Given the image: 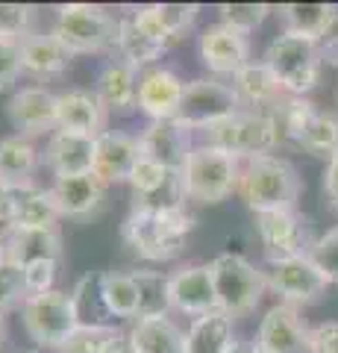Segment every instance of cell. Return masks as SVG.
Wrapping results in <instances>:
<instances>
[{
  "mask_svg": "<svg viewBox=\"0 0 338 353\" xmlns=\"http://www.w3.org/2000/svg\"><path fill=\"white\" fill-rule=\"evenodd\" d=\"M138 71L124 59H109L94 80L92 92L106 112H129L138 103Z\"/></svg>",
  "mask_w": 338,
  "mask_h": 353,
  "instance_id": "cb8c5ba5",
  "label": "cell"
},
{
  "mask_svg": "<svg viewBox=\"0 0 338 353\" xmlns=\"http://www.w3.org/2000/svg\"><path fill=\"white\" fill-rule=\"evenodd\" d=\"M21 324L27 336L45 350H62V345L74 336L77 330V312L68 292H45V294H30L21 306Z\"/></svg>",
  "mask_w": 338,
  "mask_h": 353,
  "instance_id": "ba28073f",
  "label": "cell"
},
{
  "mask_svg": "<svg viewBox=\"0 0 338 353\" xmlns=\"http://www.w3.org/2000/svg\"><path fill=\"white\" fill-rule=\"evenodd\" d=\"M312 353H338V321L312 327Z\"/></svg>",
  "mask_w": 338,
  "mask_h": 353,
  "instance_id": "f6af8a7d",
  "label": "cell"
},
{
  "mask_svg": "<svg viewBox=\"0 0 338 353\" xmlns=\"http://www.w3.org/2000/svg\"><path fill=\"white\" fill-rule=\"evenodd\" d=\"M103 353H136V347H133V341H129V336H127V333H121V330H115L112 339L106 341Z\"/></svg>",
  "mask_w": 338,
  "mask_h": 353,
  "instance_id": "681fc988",
  "label": "cell"
},
{
  "mask_svg": "<svg viewBox=\"0 0 338 353\" xmlns=\"http://www.w3.org/2000/svg\"><path fill=\"white\" fill-rule=\"evenodd\" d=\"M56 36L74 57L77 53H101L118 44V21L103 6L92 3H65L56 9Z\"/></svg>",
  "mask_w": 338,
  "mask_h": 353,
  "instance_id": "52a82bcc",
  "label": "cell"
},
{
  "mask_svg": "<svg viewBox=\"0 0 338 353\" xmlns=\"http://www.w3.org/2000/svg\"><path fill=\"white\" fill-rule=\"evenodd\" d=\"M171 309L191 318L215 312L218 301L209 265H185L171 274Z\"/></svg>",
  "mask_w": 338,
  "mask_h": 353,
  "instance_id": "e0dca14e",
  "label": "cell"
},
{
  "mask_svg": "<svg viewBox=\"0 0 338 353\" xmlns=\"http://www.w3.org/2000/svg\"><path fill=\"white\" fill-rule=\"evenodd\" d=\"M242 159L218 150L212 145H198L182 168L185 197L194 203H221L238 189Z\"/></svg>",
  "mask_w": 338,
  "mask_h": 353,
  "instance_id": "5b68a950",
  "label": "cell"
},
{
  "mask_svg": "<svg viewBox=\"0 0 338 353\" xmlns=\"http://www.w3.org/2000/svg\"><path fill=\"white\" fill-rule=\"evenodd\" d=\"M218 12H221V24L233 27V30L247 36V32L262 27V21L274 12V9H271L268 3H221Z\"/></svg>",
  "mask_w": 338,
  "mask_h": 353,
  "instance_id": "8d00e7d4",
  "label": "cell"
},
{
  "mask_svg": "<svg viewBox=\"0 0 338 353\" xmlns=\"http://www.w3.org/2000/svg\"><path fill=\"white\" fill-rule=\"evenodd\" d=\"M103 189L106 183L94 171L77 174V176H56L50 185L53 203H56L62 218H92L103 206Z\"/></svg>",
  "mask_w": 338,
  "mask_h": 353,
  "instance_id": "ac0fdd59",
  "label": "cell"
},
{
  "mask_svg": "<svg viewBox=\"0 0 338 353\" xmlns=\"http://www.w3.org/2000/svg\"><path fill=\"white\" fill-rule=\"evenodd\" d=\"M24 353H41V350H24Z\"/></svg>",
  "mask_w": 338,
  "mask_h": 353,
  "instance_id": "11a10c76",
  "label": "cell"
},
{
  "mask_svg": "<svg viewBox=\"0 0 338 353\" xmlns=\"http://www.w3.org/2000/svg\"><path fill=\"white\" fill-rule=\"evenodd\" d=\"M59 274V259H36L24 265V285H27V297L30 294H45L53 292Z\"/></svg>",
  "mask_w": 338,
  "mask_h": 353,
  "instance_id": "7bdbcfd3",
  "label": "cell"
},
{
  "mask_svg": "<svg viewBox=\"0 0 338 353\" xmlns=\"http://www.w3.org/2000/svg\"><path fill=\"white\" fill-rule=\"evenodd\" d=\"M39 150L32 148V141L24 136H6L0 139V183L3 185H30L32 174L39 168Z\"/></svg>",
  "mask_w": 338,
  "mask_h": 353,
  "instance_id": "f546056e",
  "label": "cell"
},
{
  "mask_svg": "<svg viewBox=\"0 0 338 353\" xmlns=\"http://www.w3.org/2000/svg\"><path fill=\"white\" fill-rule=\"evenodd\" d=\"M138 150L141 157L162 165V168L180 171L185 168V162L191 157V130L180 124L177 118L171 121H150L145 132L138 136Z\"/></svg>",
  "mask_w": 338,
  "mask_h": 353,
  "instance_id": "9a60e30c",
  "label": "cell"
},
{
  "mask_svg": "<svg viewBox=\"0 0 338 353\" xmlns=\"http://www.w3.org/2000/svg\"><path fill=\"white\" fill-rule=\"evenodd\" d=\"M282 21V32L303 36L309 41L330 39L332 27L338 24V6L335 3H282L277 9Z\"/></svg>",
  "mask_w": 338,
  "mask_h": 353,
  "instance_id": "484cf974",
  "label": "cell"
},
{
  "mask_svg": "<svg viewBox=\"0 0 338 353\" xmlns=\"http://www.w3.org/2000/svg\"><path fill=\"white\" fill-rule=\"evenodd\" d=\"M103 301L112 318H138V285L129 271H103Z\"/></svg>",
  "mask_w": 338,
  "mask_h": 353,
  "instance_id": "d590c367",
  "label": "cell"
},
{
  "mask_svg": "<svg viewBox=\"0 0 338 353\" xmlns=\"http://www.w3.org/2000/svg\"><path fill=\"white\" fill-rule=\"evenodd\" d=\"M27 285H24V265L12 259L0 262V315L15 306H24Z\"/></svg>",
  "mask_w": 338,
  "mask_h": 353,
  "instance_id": "74e56055",
  "label": "cell"
},
{
  "mask_svg": "<svg viewBox=\"0 0 338 353\" xmlns=\"http://www.w3.org/2000/svg\"><path fill=\"white\" fill-rule=\"evenodd\" d=\"M303 153L318 159H332V153L338 150V115L326 112V109H315V115L309 118V124L303 127V132L294 141Z\"/></svg>",
  "mask_w": 338,
  "mask_h": 353,
  "instance_id": "d6a6232c",
  "label": "cell"
},
{
  "mask_svg": "<svg viewBox=\"0 0 338 353\" xmlns=\"http://www.w3.org/2000/svg\"><path fill=\"white\" fill-rule=\"evenodd\" d=\"M141 150L138 139L127 136V132L106 130L94 139V174L103 183H129V174L138 165Z\"/></svg>",
  "mask_w": 338,
  "mask_h": 353,
  "instance_id": "ffe728a7",
  "label": "cell"
},
{
  "mask_svg": "<svg viewBox=\"0 0 338 353\" xmlns=\"http://www.w3.org/2000/svg\"><path fill=\"white\" fill-rule=\"evenodd\" d=\"M318 57H321V65L338 68V36H330L318 44Z\"/></svg>",
  "mask_w": 338,
  "mask_h": 353,
  "instance_id": "c3c4849f",
  "label": "cell"
},
{
  "mask_svg": "<svg viewBox=\"0 0 338 353\" xmlns=\"http://www.w3.org/2000/svg\"><path fill=\"white\" fill-rule=\"evenodd\" d=\"M24 74V62H21V41L0 39V92H6L18 77Z\"/></svg>",
  "mask_w": 338,
  "mask_h": 353,
  "instance_id": "ee69618b",
  "label": "cell"
},
{
  "mask_svg": "<svg viewBox=\"0 0 338 353\" xmlns=\"http://www.w3.org/2000/svg\"><path fill=\"white\" fill-rule=\"evenodd\" d=\"M6 115L12 121V127L18 130V136H45V132L59 130V94H53L45 85H27L9 97Z\"/></svg>",
  "mask_w": 338,
  "mask_h": 353,
  "instance_id": "4fadbf2b",
  "label": "cell"
},
{
  "mask_svg": "<svg viewBox=\"0 0 338 353\" xmlns=\"http://www.w3.org/2000/svg\"><path fill=\"white\" fill-rule=\"evenodd\" d=\"M56 121H59V130L74 132V136L97 139L101 132H106V109L89 88H68V92H62Z\"/></svg>",
  "mask_w": 338,
  "mask_h": 353,
  "instance_id": "44dd1931",
  "label": "cell"
},
{
  "mask_svg": "<svg viewBox=\"0 0 338 353\" xmlns=\"http://www.w3.org/2000/svg\"><path fill=\"white\" fill-rule=\"evenodd\" d=\"M15 192V224L12 230H56L59 227V209L53 203L50 189L39 185H18Z\"/></svg>",
  "mask_w": 338,
  "mask_h": 353,
  "instance_id": "4316f807",
  "label": "cell"
},
{
  "mask_svg": "<svg viewBox=\"0 0 338 353\" xmlns=\"http://www.w3.org/2000/svg\"><path fill=\"white\" fill-rule=\"evenodd\" d=\"M238 109H242V103H238L230 83L218 80V77H200V80L185 83L177 121L189 130H206L218 121L235 115Z\"/></svg>",
  "mask_w": 338,
  "mask_h": 353,
  "instance_id": "30bf717a",
  "label": "cell"
},
{
  "mask_svg": "<svg viewBox=\"0 0 338 353\" xmlns=\"http://www.w3.org/2000/svg\"><path fill=\"white\" fill-rule=\"evenodd\" d=\"M233 341V318L215 309L191 321L185 333V353H226Z\"/></svg>",
  "mask_w": 338,
  "mask_h": 353,
  "instance_id": "1f68e13d",
  "label": "cell"
},
{
  "mask_svg": "<svg viewBox=\"0 0 338 353\" xmlns=\"http://www.w3.org/2000/svg\"><path fill=\"white\" fill-rule=\"evenodd\" d=\"M250 353H271V350H265L262 345H253V347H250Z\"/></svg>",
  "mask_w": 338,
  "mask_h": 353,
  "instance_id": "db71d44e",
  "label": "cell"
},
{
  "mask_svg": "<svg viewBox=\"0 0 338 353\" xmlns=\"http://www.w3.org/2000/svg\"><path fill=\"white\" fill-rule=\"evenodd\" d=\"M129 189H133V209H182L185 201L182 174L162 168L145 157L129 174Z\"/></svg>",
  "mask_w": 338,
  "mask_h": 353,
  "instance_id": "7c38bea8",
  "label": "cell"
},
{
  "mask_svg": "<svg viewBox=\"0 0 338 353\" xmlns=\"http://www.w3.org/2000/svg\"><path fill=\"white\" fill-rule=\"evenodd\" d=\"M200 59L215 77H233L250 62V41L244 32L226 24H212L200 32Z\"/></svg>",
  "mask_w": 338,
  "mask_h": 353,
  "instance_id": "2e32d148",
  "label": "cell"
},
{
  "mask_svg": "<svg viewBox=\"0 0 338 353\" xmlns=\"http://www.w3.org/2000/svg\"><path fill=\"white\" fill-rule=\"evenodd\" d=\"M112 333H115V327H77L59 353H103Z\"/></svg>",
  "mask_w": 338,
  "mask_h": 353,
  "instance_id": "b9f144b4",
  "label": "cell"
},
{
  "mask_svg": "<svg viewBox=\"0 0 338 353\" xmlns=\"http://www.w3.org/2000/svg\"><path fill=\"white\" fill-rule=\"evenodd\" d=\"M312 262L321 268L330 285H338V224L332 230H326L324 236L315 239V245L309 250Z\"/></svg>",
  "mask_w": 338,
  "mask_h": 353,
  "instance_id": "ab89813d",
  "label": "cell"
},
{
  "mask_svg": "<svg viewBox=\"0 0 338 353\" xmlns=\"http://www.w3.org/2000/svg\"><path fill=\"white\" fill-rule=\"evenodd\" d=\"M12 224H15V192L12 185H3L0 183V233H12Z\"/></svg>",
  "mask_w": 338,
  "mask_h": 353,
  "instance_id": "bcb514c9",
  "label": "cell"
},
{
  "mask_svg": "<svg viewBox=\"0 0 338 353\" xmlns=\"http://www.w3.org/2000/svg\"><path fill=\"white\" fill-rule=\"evenodd\" d=\"M212 268V283H215V301L218 312L226 318H244L259 306L262 294H265V271L256 268L253 262L242 253H221L209 262Z\"/></svg>",
  "mask_w": 338,
  "mask_h": 353,
  "instance_id": "277c9868",
  "label": "cell"
},
{
  "mask_svg": "<svg viewBox=\"0 0 338 353\" xmlns=\"http://www.w3.org/2000/svg\"><path fill=\"white\" fill-rule=\"evenodd\" d=\"M32 6L27 3H0V39L24 41L30 36Z\"/></svg>",
  "mask_w": 338,
  "mask_h": 353,
  "instance_id": "60d3db41",
  "label": "cell"
},
{
  "mask_svg": "<svg viewBox=\"0 0 338 353\" xmlns=\"http://www.w3.org/2000/svg\"><path fill=\"white\" fill-rule=\"evenodd\" d=\"M230 85H233L242 109H250V112H271V109L286 97V88L279 85L274 71H271L265 62H247L244 68L233 77Z\"/></svg>",
  "mask_w": 338,
  "mask_h": 353,
  "instance_id": "603a6c76",
  "label": "cell"
},
{
  "mask_svg": "<svg viewBox=\"0 0 338 353\" xmlns=\"http://www.w3.org/2000/svg\"><path fill=\"white\" fill-rule=\"evenodd\" d=\"M71 301L80 327H112L115 318L103 301V271L83 274L71 292Z\"/></svg>",
  "mask_w": 338,
  "mask_h": 353,
  "instance_id": "4dcf8cb0",
  "label": "cell"
},
{
  "mask_svg": "<svg viewBox=\"0 0 338 353\" xmlns=\"http://www.w3.org/2000/svg\"><path fill=\"white\" fill-rule=\"evenodd\" d=\"M138 285V318H162L171 312V277L162 271H129Z\"/></svg>",
  "mask_w": 338,
  "mask_h": 353,
  "instance_id": "836d02e7",
  "label": "cell"
},
{
  "mask_svg": "<svg viewBox=\"0 0 338 353\" xmlns=\"http://www.w3.org/2000/svg\"><path fill=\"white\" fill-rule=\"evenodd\" d=\"M303 192L297 168L277 153L253 157L242 162V176H238L235 194L253 215L262 212H282V209H297Z\"/></svg>",
  "mask_w": 338,
  "mask_h": 353,
  "instance_id": "7a4b0ae2",
  "label": "cell"
},
{
  "mask_svg": "<svg viewBox=\"0 0 338 353\" xmlns=\"http://www.w3.org/2000/svg\"><path fill=\"white\" fill-rule=\"evenodd\" d=\"M256 233H259L262 248H265L268 262L309 256V250L315 245L309 218L300 215L297 209L256 215Z\"/></svg>",
  "mask_w": 338,
  "mask_h": 353,
  "instance_id": "9c48e42d",
  "label": "cell"
},
{
  "mask_svg": "<svg viewBox=\"0 0 338 353\" xmlns=\"http://www.w3.org/2000/svg\"><path fill=\"white\" fill-rule=\"evenodd\" d=\"M41 162L50 168L53 176H77L94 168V139L74 136V132L56 130L47 139Z\"/></svg>",
  "mask_w": 338,
  "mask_h": 353,
  "instance_id": "7402d4cb",
  "label": "cell"
},
{
  "mask_svg": "<svg viewBox=\"0 0 338 353\" xmlns=\"http://www.w3.org/2000/svg\"><path fill=\"white\" fill-rule=\"evenodd\" d=\"M118 53H121V59L129 62L133 68H145V65H154L162 53H165L168 44H159L154 41L150 36H145L133 18H121L118 21Z\"/></svg>",
  "mask_w": 338,
  "mask_h": 353,
  "instance_id": "e575fe53",
  "label": "cell"
},
{
  "mask_svg": "<svg viewBox=\"0 0 338 353\" xmlns=\"http://www.w3.org/2000/svg\"><path fill=\"white\" fill-rule=\"evenodd\" d=\"M324 194L330 201V206L338 212V150L332 153V159L324 168Z\"/></svg>",
  "mask_w": 338,
  "mask_h": 353,
  "instance_id": "7dc6e473",
  "label": "cell"
},
{
  "mask_svg": "<svg viewBox=\"0 0 338 353\" xmlns=\"http://www.w3.org/2000/svg\"><path fill=\"white\" fill-rule=\"evenodd\" d=\"M71 59H74V53L65 48L53 32H30V36L21 41V62H24V71L39 77V80L65 74L71 68Z\"/></svg>",
  "mask_w": 338,
  "mask_h": 353,
  "instance_id": "d4e9b609",
  "label": "cell"
},
{
  "mask_svg": "<svg viewBox=\"0 0 338 353\" xmlns=\"http://www.w3.org/2000/svg\"><path fill=\"white\" fill-rule=\"evenodd\" d=\"M265 283L271 292L279 294L282 303H288L294 309L321 301V294L326 292V285H330L321 274V268L312 262V256L268 262Z\"/></svg>",
  "mask_w": 338,
  "mask_h": 353,
  "instance_id": "8fae6325",
  "label": "cell"
},
{
  "mask_svg": "<svg viewBox=\"0 0 338 353\" xmlns=\"http://www.w3.org/2000/svg\"><path fill=\"white\" fill-rule=\"evenodd\" d=\"M256 345L271 353H312V327L288 303L271 306L259 321Z\"/></svg>",
  "mask_w": 338,
  "mask_h": 353,
  "instance_id": "5bb4252c",
  "label": "cell"
},
{
  "mask_svg": "<svg viewBox=\"0 0 338 353\" xmlns=\"http://www.w3.org/2000/svg\"><path fill=\"white\" fill-rule=\"evenodd\" d=\"M250 347L253 345H247V341H233V345L226 347V353H250Z\"/></svg>",
  "mask_w": 338,
  "mask_h": 353,
  "instance_id": "f907efd6",
  "label": "cell"
},
{
  "mask_svg": "<svg viewBox=\"0 0 338 353\" xmlns=\"http://www.w3.org/2000/svg\"><path fill=\"white\" fill-rule=\"evenodd\" d=\"M286 94L303 97L309 94L315 85L321 83V57H318V41H309L303 36H291V32H279V36L268 44L265 59Z\"/></svg>",
  "mask_w": 338,
  "mask_h": 353,
  "instance_id": "8992f818",
  "label": "cell"
},
{
  "mask_svg": "<svg viewBox=\"0 0 338 353\" xmlns=\"http://www.w3.org/2000/svg\"><path fill=\"white\" fill-rule=\"evenodd\" d=\"M6 259L18 265L36 259H62V233L56 230H12L6 233Z\"/></svg>",
  "mask_w": 338,
  "mask_h": 353,
  "instance_id": "f1b7e54d",
  "label": "cell"
},
{
  "mask_svg": "<svg viewBox=\"0 0 338 353\" xmlns=\"http://www.w3.org/2000/svg\"><path fill=\"white\" fill-rule=\"evenodd\" d=\"M127 336L133 341L136 353H185V333L168 315L136 318Z\"/></svg>",
  "mask_w": 338,
  "mask_h": 353,
  "instance_id": "83f0119b",
  "label": "cell"
},
{
  "mask_svg": "<svg viewBox=\"0 0 338 353\" xmlns=\"http://www.w3.org/2000/svg\"><path fill=\"white\" fill-rule=\"evenodd\" d=\"M185 83L168 68H150L138 80V109L150 121H171L180 115Z\"/></svg>",
  "mask_w": 338,
  "mask_h": 353,
  "instance_id": "d6986e66",
  "label": "cell"
},
{
  "mask_svg": "<svg viewBox=\"0 0 338 353\" xmlns=\"http://www.w3.org/2000/svg\"><path fill=\"white\" fill-rule=\"evenodd\" d=\"M200 136H203V145H212L242 162L274 153V148H279L282 141L274 118L268 112H250V109H238L235 115L200 130Z\"/></svg>",
  "mask_w": 338,
  "mask_h": 353,
  "instance_id": "3957f363",
  "label": "cell"
},
{
  "mask_svg": "<svg viewBox=\"0 0 338 353\" xmlns=\"http://www.w3.org/2000/svg\"><path fill=\"white\" fill-rule=\"evenodd\" d=\"M3 259H6V236L0 233V262H3Z\"/></svg>",
  "mask_w": 338,
  "mask_h": 353,
  "instance_id": "f5cc1de1",
  "label": "cell"
},
{
  "mask_svg": "<svg viewBox=\"0 0 338 353\" xmlns=\"http://www.w3.org/2000/svg\"><path fill=\"white\" fill-rule=\"evenodd\" d=\"M156 12H159L168 41H173V39H182L194 27V21L200 15V6L198 3H156Z\"/></svg>",
  "mask_w": 338,
  "mask_h": 353,
  "instance_id": "f35d334b",
  "label": "cell"
},
{
  "mask_svg": "<svg viewBox=\"0 0 338 353\" xmlns=\"http://www.w3.org/2000/svg\"><path fill=\"white\" fill-rule=\"evenodd\" d=\"M3 341H6V321H3V315H0V350H3Z\"/></svg>",
  "mask_w": 338,
  "mask_h": 353,
  "instance_id": "816d5d0a",
  "label": "cell"
},
{
  "mask_svg": "<svg viewBox=\"0 0 338 353\" xmlns=\"http://www.w3.org/2000/svg\"><path fill=\"white\" fill-rule=\"evenodd\" d=\"M194 218L185 209H133L121 224L124 245L147 262L177 259L189 245Z\"/></svg>",
  "mask_w": 338,
  "mask_h": 353,
  "instance_id": "6da1fadb",
  "label": "cell"
}]
</instances>
